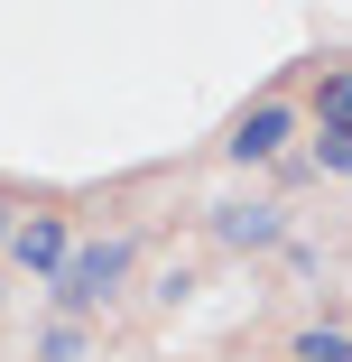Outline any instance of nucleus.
<instances>
[{
  "label": "nucleus",
  "mask_w": 352,
  "mask_h": 362,
  "mask_svg": "<svg viewBox=\"0 0 352 362\" xmlns=\"http://www.w3.org/2000/svg\"><path fill=\"white\" fill-rule=\"evenodd\" d=\"M121 279H130V242H84L75 260H65V269H56V307H65V316H75V325H84V316H93V307L111 298V288H121Z\"/></svg>",
  "instance_id": "nucleus-1"
},
{
  "label": "nucleus",
  "mask_w": 352,
  "mask_h": 362,
  "mask_svg": "<svg viewBox=\"0 0 352 362\" xmlns=\"http://www.w3.org/2000/svg\"><path fill=\"white\" fill-rule=\"evenodd\" d=\"M214 242L223 251H278L288 242V204H214Z\"/></svg>",
  "instance_id": "nucleus-2"
},
{
  "label": "nucleus",
  "mask_w": 352,
  "mask_h": 362,
  "mask_svg": "<svg viewBox=\"0 0 352 362\" xmlns=\"http://www.w3.org/2000/svg\"><path fill=\"white\" fill-rule=\"evenodd\" d=\"M288 130H297V112H288V103H250V112L232 121V139H223V149L250 168V158H278V149H288Z\"/></svg>",
  "instance_id": "nucleus-3"
},
{
  "label": "nucleus",
  "mask_w": 352,
  "mask_h": 362,
  "mask_svg": "<svg viewBox=\"0 0 352 362\" xmlns=\"http://www.w3.org/2000/svg\"><path fill=\"white\" fill-rule=\"evenodd\" d=\"M10 260H19V269H37V279H56L65 260H75V242H65V223H56V214H19Z\"/></svg>",
  "instance_id": "nucleus-4"
},
{
  "label": "nucleus",
  "mask_w": 352,
  "mask_h": 362,
  "mask_svg": "<svg viewBox=\"0 0 352 362\" xmlns=\"http://www.w3.org/2000/svg\"><path fill=\"white\" fill-rule=\"evenodd\" d=\"M315 121H324V130H352V65L315 84Z\"/></svg>",
  "instance_id": "nucleus-5"
},
{
  "label": "nucleus",
  "mask_w": 352,
  "mask_h": 362,
  "mask_svg": "<svg viewBox=\"0 0 352 362\" xmlns=\"http://www.w3.org/2000/svg\"><path fill=\"white\" fill-rule=\"evenodd\" d=\"M297 362H352V334L343 325H306L297 334Z\"/></svg>",
  "instance_id": "nucleus-6"
},
{
  "label": "nucleus",
  "mask_w": 352,
  "mask_h": 362,
  "mask_svg": "<svg viewBox=\"0 0 352 362\" xmlns=\"http://www.w3.org/2000/svg\"><path fill=\"white\" fill-rule=\"evenodd\" d=\"M37 353H47V362H84V353H93V344H84V325H75V316H56V325H47V344H37Z\"/></svg>",
  "instance_id": "nucleus-7"
},
{
  "label": "nucleus",
  "mask_w": 352,
  "mask_h": 362,
  "mask_svg": "<svg viewBox=\"0 0 352 362\" xmlns=\"http://www.w3.org/2000/svg\"><path fill=\"white\" fill-rule=\"evenodd\" d=\"M315 168H324V177H352V130H324V139H315Z\"/></svg>",
  "instance_id": "nucleus-8"
},
{
  "label": "nucleus",
  "mask_w": 352,
  "mask_h": 362,
  "mask_svg": "<svg viewBox=\"0 0 352 362\" xmlns=\"http://www.w3.org/2000/svg\"><path fill=\"white\" fill-rule=\"evenodd\" d=\"M10 233H19V204H10V195H0V251H10Z\"/></svg>",
  "instance_id": "nucleus-9"
}]
</instances>
